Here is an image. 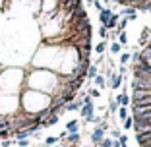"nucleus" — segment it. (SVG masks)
<instances>
[{"label":"nucleus","instance_id":"f257e3e1","mask_svg":"<svg viewBox=\"0 0 151 147\" xmlns=\"http://www.w3.org/2000/svg\"><path fill=\"white\" fill-rule=\"evenodd\" d=\"M122 81H124V76H120V74H114L112 72L111 76H109V87L112 91H116L118 87H122Z\"/></svg>","mask_w":151,"mask_h":147},{"label":"nucleus","instance_id":"f03ea898","mask_svg":"<svg viewBox=\"0 0 151 147\" xmlns=\"http://www.w3.org/2000/svg\"><path fill=\"white\" fill-rule=\"evenodd\" d=\"M103 138H105V130H103L101 126L97 124V126H95V130H93V132H91V141H93L95 145H97V143L101 141Z\"/></svg>","mask_w":151,"mask_h":147},{"label":"nucleus","instance_id":"7ed1b4c3","mask_svg":"<svg viewBox=\"0 0 151 147\" xmlns=\"http://www.w3.org/2000/svg\"><path fill=\"white\" fill-rule=\"evenodd\" d=\"M122 16L128 18V22H134V19L138 18V10L134 8V6H126V8L122 10Z\"/></svg>","mask_w":151,"mask_h":147},{"label":"nucleus","instance_id":"20e7f679","mask_svg":"<svg viewBox=\"0 0 151 147\" xmlns=\"http://www.w3.org/2000/svg\"><path fill=\"white\" fill-rule=\"evenodd\" d=\"M81 105H83V101H81V97H78V99H74V101H70L68 105H64V110H80L81 108Z\"/></svg>","mask_w":151,"mask_h":147},{"label":"nucleus","instance_id":"39448f33","mask_svg":"<svg viewBox=\"0 0 151 147\" xmlns=\"http://www.w3.org/2000/svg\"><path fill=\"white\" fill-rule=\"evenodd\" d=\"M112 10L111 8H103L101 12H99V23H101V25H105V23L109 22V19H111V16H112Z\"/></svg>","mask_w":151,"mask_h":147},{"label":"nucleus","instance_id":"423d86ee","mask_svg":"<svg viewBox=\"0 0 151 147\" xmlns=\"http://www.w3.org/2000/svg\"><path fill=\"white\" fill-rule=\"evenodd\" d=\"M12 136L16 138V141H18V139H27L29 136H31V132H29V128H25V130H16Z\"/></svg>","mask_w":151,"mask_h":147},{"label":"nucleus","instance_id":"0eeeda50","mask_svg":"<svg viewBox=\"0 0 151 147\" xmlns=\"http://www.w3.org/2000/svg\"><path fill=\"white\" fill-rule=\"evenodd\" d=\"M149 37H151V29H149V27H143V29H142V35H139V45H145V43H147V41H149Z\"/></svg>","mask_w":151,"mask_h":147},{"label":"nucleus","instance_id":"6e6552de","mask_svg":"<svg viewBox=\"0 0 151 147\" xmlns=\"http://www.w3.org/2000/svg\"><path fill=\"white\" fill-rule=\"evenodd\" d=\"M66 132H68V134H76V132H80V122H78V120H70L66 124Z\"/></svg>","mask_w":151,"mask_h":147},{"label":"nucleus","instance_id":"1a4fd4ad","mask_svg":"<svg viewBox=\"0 0 151 147\" xmlns=\"http://www.w3.org/2000/svg\"><path fill=\"white\" fill-rule=\"evenodd\" d=\"M116 103H118L120 107H128L130 105V95L128 93H120L118 97H116Z\"/></svg>","mask_w":151,"mask_h":147},{"label":"nucleus","instance_id":"9d476101","mask_svg":"<svg viewBox=\"0 0 151 147\" xmlns=\"http://www.w3.org/2000/svg\"><path fill=\"white\" fill-rule=\"evenodd\" d=\"M118 19H120V16H118V14H112V16H111V19H109V22L105 23V27H107L109 31H111V29H114V27H116V23H118Z\"/></svg>","mask_w":151,"mask_h":147},{"label":"nucleus","instance_id":"9b49d317","mask_svg":"<svg viewBox=\"0 0 151 147\" xmlns=\"http://www.w3.org/2000/svg\"><path fill=\"white\" fill-rule=\"evenodd\" d=\"M93 83L97 85V87H101V89L107 87V80H105V76H101V74H97V76L93 77Z\"/></svg>","mask_w":151,"mask_h":147},{"label":"nucleus","instance_id":"f8f14e48","mask_svg":"<svg viewBox=\"0 0 151 147\" xmlns=\"http://www.w3.org/2000/svg\"><path fill=\"white\" fill-rule=\"evenodd\" d=\"M99 74V66H95V64H89L87 68V74H85V77H89V80H93L95 76Z\"/></svg>","mask_w":151,"mask_h":147},{"label":"nucleus","instance_id":"ddd939ff","mask_svg":"<svg viewBox=\"0 0 151 147\" xmlns=\"http://www.w3.org/2000/svg\"><path fill=\"white\" fill-rule=\"evenodd\" d=\"M109 50H111L112 54H120L122 52V45H120L118 41H112L111 45H109Z\"/></svg>","mask_w":151,"mask_h":147},{"label":"nucleus","instance_id":"4468645a","mask_svg":"<svg viewBox=\"0 0 151 147\" xmlns=\"http://www.w3.org/2000/svg\"><path fill=\"white\" fill-rule=\"evenodd\" d=\"M66 138H68V143H70V145H78V143H80V132H76V134H68Z\"/></svg>","mask_w":151,"mask_h":147},{"label":"nucleus","instance_id":"2eb2a0df","mask_svg":"<svg viewBox=\"0 0 151 147\" xmlns=\"http://www.w3.org/2000/svg\"><path fill=\"white\" fill-rule=\"evenodd\" d=\"M118 103H116V99H109V112H111V114H116V110H118Z\"/></svg>","mask_w":151,"mask_h":147},{"label":"nucleus","instance_id":"dca6fc26","mask_svg":"<svg viewBox=\"0 0 151 147\" xmlns=\"http://www.w3.org/2000/svg\"><path fill=\"white\" fill-rule=\"evenodd\" d=\"M107 47H109V45H107V39H105V41H101V43L95 47V52H97V54H103L105 50H107Z\"/></svg>","mask_w":151,"mask_h":147},{"label":"nucleus","instance_id":"f3484780","mask_svg":"<svg viewBox=\"0 0 151 147\" xmlns=\"http://www.w3.org/2000/svg\"><path fill=\"white\" fill-rule=\"evenodd\" d=\"M116 41H118V43H120L122 47H126V45H128V35H126L124 31H120V35L116 37Z\"/></svg>","mask_w":151,"mask_h":147},{"label":"nucleus","instance_id":"a211bd4d","mask_svg":"<svg viewBox=\"0 0 151 147\" xmlns=\"http://www.w3.org/2000/svg\"><path fill=\"white\" fill-rule=\"evenodd\" d=\"M97 147H112V138H103L97 143Z\"/></svg>","mask_w":151,"mask_h":147},{"label":"nucleus","instance_id":"6ab92c4d","mask_svg":"<svg viewBox=\"0 0 151 147\" xmlns=\"http://www.w3.org/2000/svg\"><path fill=\"white\" fill-rule=\"evenodd\" d=\"M99 37H101V41H105V39H107V37H109V29H107V27H105V25H99Z\"/></svg>","mask_w":151,"mask_h":147},{"label":"nucleus","instance_id":"aec40b11","mask_svg":"<svg viewBox=\"0 0 151 147\" xmlns=\"http://www.w3.org/2000/svg\"><path fill=\"white\" fill-rule=\"evenodd\" d=\"M116 112H118V116H120V120H124V118H128V107H118V110H116Z\"/></svg>","mask_w":151,"mask_h":147},{"label":"nucleus","instance_id":"412c9836","mask_svg":"<svg viewBox=\"0 0 151 147\" xmlns=\"http://www.w3.org/2000/svg\"><path fill=\"white\" fill-rule=\"evenodd\" d=\"M126 25H128V18H122V19H118V23H116V29H118V31H124Z\"/></svg>","mask_w":151,"mask_h":147},{"label":"nucleus","instance_id":"4be33fe9","mask_svg":"<svg viewBox=\"0 0 151 147\" xmlns=\"http://www.w3.org/2000/svg\"><path fill=\"white\" fill-rule=\"evenodd\" d=\"M128 62H130V52H122V54H120V64L126 66Z\"/></svg>","mask_w":151,"mask_h":147},{"label":"nucleus","instance_id":"5701e85b","mask_svg":"<svg viewBox=\"0 0 151 147\" xmlns=\"http://www.w3.org/2000/svg\"><path fill=\"white\" fill-rule=\"evenodd\" d=\"M134 126V118L132 116H128V118H124V130H130Z\"/></svg>","mask_w":151,"mask_h":147},{"label":"nucleus","instance_id":"b1692460","mask_svg":"<svg viewBox=\"0 0 151 147\" xmlns=\"http://www.w3.org/2000/svg\"><path fill=\"white\" fill-rule=\"evenodd\" d=\"M10 136H12V134H10V130H8V128H4V130H0V139H8Z\"/></svg>","mask_w":151,"mask_h":147},{"label":"nucleus","instance_id":"393cba45","mask_svg":"<svg viewBox=\"0 0 151 147\" xmlns=\"http://www.w3.org/2000/svg\"><path fill=\"white\" fill-rule=\"evenodd\" d=\"M56 141H58V138H54V136H49V138L45 139V145H54Z\"/></svg>","mask_w":151,"mask_h":147},{"label":"nucleus","instance_id":"a878e982","mask_svg":"<svg viewBox=\"0 0 151 147\" xmlns=\"http://www.w3.org/2000/svg\"><path fill=\"white\" fill-rule=\"evenodd\" d=\"M87 95H89L91 99H95V97H101V91H99V89H89Z\"/></svg>","mask_w":151,"mask_h":147},{"label":"nucleus","instance_id":"bb28decb","mask_svg":"<svg viewBox=\"0 0 151 147\" xmlns=\"http://www.w3.org/2000/svg\"><path fill=\"white\" fill-rule=\"evenodd\" d=\"M111 136H112V139H118L120 136H122V132H120L118 128H112V130H111Z\"/></svg>","mask_w":151,"mask_h":147},{"label":"nucleus","instance_id":"cd10ccee","mask_svg":"<svg viewBox=\"0 0 151 147\" xmlns=\"http://www.w3.org/2000/svg\"><path fill=\"white\" fill-rule=\"evenodd\" d=\"M93 6H95V8H97V12H101V10L105 8V6L101 4V0H93Z\"/></svg>","mask_w":151,"mask_h":147},{"label":"nucleus","instance_id":"c85d7f7f","mask_svg":"<svg viewBox=\"0 0 151 147\" xmlns=\"http://www.w3.org/2000/svg\"><path fill=\"white\" fill-rule=\"evenodd\" d=\"M16 143H18L19 147H27V145H29V139H18Z\"/></svg>","mask_w":151,"mask_h":147},{"label":"nucleus","instance_id":"c756f323","mask_svg":"<svg viewBox=\"0 0 151 147\" xmlns=\"http://www.w3.org/2000/svg\"><path fill=\"white\" fill-rule=\"evenodd\" d=\"M126 72H128V68H126V66H120L118 68V74H120V76H124Z\"/></svg>","mask_w":151,"mask_h":147},{"label":"nucleus","instance_id":"7c9ffc66","mask_svg":"<svg viewBox=\"0 0 151 147\" xmlns=\"http://www.w3.org/2000/svg\"><path fill=\"white\" fill-rule=\"evenodd\" d=\"M0 147H10V139H4V141H2V145Z\"/></svg>","mask_w":151,"mask_h":147},{"label":"nucleus","instance_id":"2f4dec72","mask_svg":"<svg viewBox=\"0 0 151 147\" xmlns=\"http://www.w3.org/2000/svg\"><path fill=\"white\" fill-rule=\"evenodd\" d=\"M112 147H120V141H118V139H112Z\"/></svg>","mask_w":151,"mask_h":147},{"label":"nucleus","instance_id":"473e14b6","mask_svg":"<svg viewBox=\"0 0 151 147\" xmlns=\"http://www.w3.org/2000/svg\"><path fill=\"white\" fill-rule=\"evenodd\" d=\"M147 12H149V14H151V4H149V10H147Z\"/></svg>","mask_w":151,"mask_h":147},{"label":"nucleus","instance_id":"72a5a7b5","mask_svg":"<svg viewBox=\"0 0 151 147\" xmlns=\"http://www.w3.org/2000/svg\"><path fill=\"white\" fill-rule=\"evenodd\" d=\"M54 147H58V145H54Z\"/></svg>","mask_w":151,"mask_h":147},{"label":"nucleus","instance_id":"f704fd0d","mask_svg":"<svg viewBox=\"0 0 151 147\" xmlns=\"http://www.w3.org/2000/svg\"><path fill=\"white\" fill-rule=\"evenodd\" d=\"M149 41H151V37H149Z\"/></svg>","mask_w":151,"mask_h":147}]
</instances>
